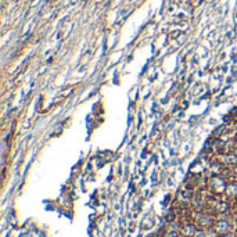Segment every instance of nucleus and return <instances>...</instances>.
<instances>
[{
  "instance_id": "nucleus-1",
  "label": "nucleus",
  "mask_w": 237,
  "mask_h": 237,
  "mask_svg": "<svg viewBox=\"0 0 237 237\" xmlns=\"http://www.w3.org/2000/svg\"><path fill=\"white\" fill-rule=\"evenodd\" d=\"M209 187H211L212 191L215 193H223L226 190V182H225L223 177L215 176L212 179H209Z\"/></svg>"
},
{
  "instance_id": "nucleus-2",
  "label": "nucleus",
  "mask_w": 237,
  "mask_h": 237,
  "mask_svg": "<svg viewBox=\"0 0 237 237\" xmlns=\"http://www.w3.org/2000/svg\"><path fill=\"white\" fill-rule=\"evenodd\" d=\"M179 236V233L176 232V230H171V232H168L167 235H165V237H177Z\"/></svg>"
},
{
  "instance_id": "nucleus-3",
  "label": "nucleus",
  "mask_w": 237,
  "mask_h": 237,
  "mask_svg": "<svg viewBox=\"0 0 237 237\" xmlns=\"http://www.w3.org/2000/svg\"><path fill=\"white\" fill-rule=\"evenodd\" d=\"M233 173H236V175H237V167L235 168V169H233Z\"/></svg>"
}]
</instances>
